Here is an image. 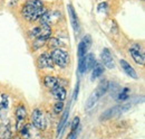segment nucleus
<instances>
[{"mask_svg":"<svg viewBox=\"0 0 145 139\" xmlns=\"http://www.w3.org/2000/svg\"><path fill=\"white\" fill-rule=\"evenodd\" d=\"M78 124H79V118H78V117H75L72 122V131H76Z\"/></svg>","mask_w":145,"mask_h":139,"instance_id":"nucleus-25","label":"nucleus"},{"mask_svg":"<svg viewBox=\"0 0 145 139\" xmlns=\"http://www.w3.org/2000/svg\"><path fill=\"white\" fill-rule=\"evenodd\" d=\"M99 98H101V97L97 94V92L94 91L91 95H89L87 102H86V104H85V109H86V110H91V109H93V108L95 107V104L97 103V101L99 100Z\"/></svg>","mask_w":145,"mask_h":139,"instance_id":"nucleus-12","label":"nucleus"},{"mask_svg":"<svg viewBox=\"0 0 145 139\" xmlns=\"http://www.w3.org/2000/svg\"><path fill=\"white\" fill-rule=\"evenodd\" d=\"M131 104H123V105H116V107H112L108 110H106L105 112L102 113V119L103 120H108L112 118H116L120 117L122 113L126 112L131 109Z\"/></svg>","mask_w":145,"mask_h":139,"instance_id":"nucleus-2","label":"nucleus"},{"mask_svg":"<svg viewBox=\"0 0 145 139\" xmlns=\"http://www.w3.org/2000/svg\"><path fill=\"white\" fill-rule=\"evenodd\" d=\"M52 93H53V97L57 101H64L66 99V90L60 84H58L56 87L52 89Z\"/></svg>","mask_w":145,"mask_h":139,"instance_id":"nucleus-10","label":"nucleus"},{"mask_svg":"<svg viewBox=\"0 0 145 139\" xmlns=\"http://www.w3.org/2000/svg\"><path fill=\"white\" fill-rule=\"evenodd\" d=\"M41 29H42V27H41V26L35 27V28H33V30H30V32H29L28 36H29L30 38H37L39 35L41 34Z\"/></svg>","mask_w":145,"mask_h":139,"instance_id":"nucleus-21","label":"nucleus"},{"mask_svg":"<svg viewBox=\"0 0 145 139\" xmlns=\"http://www.w3.org/2000/svg\"><path fill=\"white\" fill-rule=\"evenodd\" d=\"M16 117H17V121L21 122L24 121L27 117V112H26V108L24 105H18L16 109Z\"/></svg>","mask_w":145,"mask_h":139,"instance_id":"nucleus-16","label":"nucleus"},{"mask_svg":"<svg viewBox=\"0 0 145 139\" xmlns=\"http://www.w3.org/2000/svg\"><path fill=\"white\" fill-rule=\"evenodd\" d=\"M71 139H77V132H76V131H72V137H71Z\"/></svg>","mask_w":145,"mask_h":139,"instance_id":"nucleus-28","label":"nucleus"},{"mask_svg":"<svg viewBox=\"0 0 145 139\" xmlns=\"http://www.w3.org/2000/svg\"><path fill=\"white\" fill-rule=\"evenodd\" d=\"M37 64H38L39 69H52L54 66V62H53L52 55L49 53L41 54L37 60Z\"/></svg>","mask_w":145,"mask_h":139,"instance_id":"nucleus-7","label":"nucleus"},{"mask_svg":"<svg viewBox=\"0 0 145 139\" xmlns=\"http://www.w3.org/2000/svg\"><path fill=\"white\" fill-rule=\"evenodd\" d=\"M129 98V89L128 87H124L117 95V100L118 101H125Z\"/></svg>","mask_w":145,"mask_h":139,"instance_id":"nucleus-18","label":"nucleus"},{"mask_svg":"<svg viewBox=\"0 0 145 139\" xmlns=\"http://www.w3.org/2000/svg\"><path fill=\"white\" fill-rule=\"evenodd\" d=\"M50 55H52V58H53L54 64H56L57 66H59V68H66L68 65L69 56H68V53L67 52H65V51H63L60 48H57V50H54Z\"/></svg>","mask_w":145,"mask_h":139,"instance_id":"nucleus-3","label":"nucleus"},{"mask_svg":"<svg viewBox=\"0 0 145 139\" xmlns=\"http://www.w3.org/2000/svg\"><path fill=\"white\" fill-rule=\"evenodd\" d=\"M7 109H8V99H7V95L3 94L2 95V101L0 103V113H1L2 110L7 111Z\"/></svg>","mask_w":145,"mask_h":139,"instance_id":"nucleus-24","label":"nucleus"},{"mask_svg":"<svg viewBox=\"0 0 145 139\" xmlns=\"http://www.w3.org/2000/svg\"><path fill=\"white\" fill-rule=\"evenodd\" d=\"M129 53H131L133 60H134L137 64H140V65H144L145 55H144V52L141 50L140 44H133L132 47L129 48Z\"/></svg>","mask_w":145,"mask_h":139,"instance_id":"nucleus-6","label":"nucleus"},{"mask_svg":"<svg viewBox=\"0 0 145 139\" xmlns=\"http://www.w3.org/2000/svg\"><path fill=\"white\" fill-rule=\"evenodd\" d=\"M44 84L45 87H48V89H54L59 84V80L55 76H50V75H47L44 77Z\"/></svg>","mask_w":145,"mask_h":139,"instance_id":"nucleus-14","label":"nucleus"},{"mask_svg":"<svg viewBox=\"0 0 145 139\" xmlns=\"http://www.w3.org/2000/svg\"><path fill=\"white\" fill-rule=\"evenodd\" d=\"M96 92H97V94L102 98L107 91H108V82L106 81V80H102L101 82H99V84L97 85L96 87V90H95Z\"/></svg>","mask_w":145,"mask_h":139,"instance_id":"nucleus-15","label":"nucleus"},{"mask_svg":"<svg viewBox=\"0 0 145 139\" xmlns=\"http://www.w3.org/2000/svg\"><path fill=\"white\" fill-rule=\"evenodd\" d=\"M67 9H68V13H69V17H71V23L72 25V28H74V32L75 34H79L80 32V26H79V21H78V18L76 16V13L74 10V7L72 5H68L67 6Z\"/></svg>","mask_w":145,"mask_h":139,"instance_id":"nucleus-9","label":"nucleus"},{"mask_svg":"<svg viewBox=\"0 0 145 139\" xmlns=\"http://www.w3.org/2000/svg\"><path fill=\"white\" fill-rule=\"evenodd\" d=\"M96 63V60H95V56L94 54H88V55H85L84 57L79 58V63H78V71L80 73H85L87 71H91L94 65Z\"/></svg>","mask_w":145,"mask_h":139,"instance_id":"nucleus-4","label":"nucleus"},{"mask_svg":"<svg viewBox=\"0 0 145 139\" xmlns=\"http://www.w3.org/2000/svg\"><path fill=\"white\" fill-rule=\"evenodd\" d=\"M49 20H50V14L48 11L44 13L40 17H39V23L41 25H48L49 24Z\"/></svg>","mask_w":145,"mask_h":139,"instance_id":"nucleus-20","label":"nucleus"},{"mask_svg":"<svg viewBox=\"0 0 145 139\" xmlns=\"http://www.w3.org/2000/svg\"><path fill=\"white\" fill-rule=\"evenodd\" d=\"M67 118H68V110H66V111H65V113H64V116H63V118H61V121H60L59 126H58V130H57L58 136H59V134L61 132V129H63V127H64L65 122H66V120H67Z\"/></svg>","mask_w":145,"mask_h":139,"instance_id":"nucleus-22","label":"nucleus"},{"mask_svg":"<svg viewBox=\"0 0 145 139\" xmlns=\"http://www.w3.org/2000/svg\"><path fill=\"white\" fill-rule=\"evenodd\" d=\"M80 42H82V44H83V46H84L85 51H86V52H88V51H89V48H91V35H86V36H84V38H83Z\"/></svg>","mask_w":145,"mask_h":139,"instance_id":"nucleus-19","label":"nucleus"},{"mask_svg":"<svg viewBox=\"0 0 145 139\" xmlns=\"http://www.w3.org/2000/svg\"><path fill=\"white\" fill-rule=\"evenodd\" d=\"M48 46L50 47V48H55V50H57V48H59V47H61V46H65V44L61 42V40H59L58 38H49L48 39Z\"/></svg>","mask_w":145,"mask_h":139,"instance_id":"nucleus-17","label":"nucleus"},{"mask_svg":"<svg viewBox=\"0 0 145 139\" xmlns=\"http://www.w3.org/2000/svg\"><path fill=\"white\" fill-rule=\"evenodd\" d=\"M78 89H79V84L77 83V84H76V89H75V93H74V100H76V97H77V94H78Z\"/></svg>","mask_w":145,"mask_h":139,"instance_id":"nucleus-27","label":"nucleus"},{"mask_svg":"<svg viewBox=\"0 0 145 139\" xmlns=\"http://www.w3.org/2000/svg\"><path fill=\"white\" fill-rule=\"evenodd\" d=\"M121 66H122V69L123 71L126 73L128 76H131V77H133V79H137L138 77V75H137V73H136V71L133 69L132 66H131V64L129 63H127L125 60H121Z\"/></svg>","mask_w":145,"mask_h":139,"instance_id":"nucleus-11","label":"nucleus"},{"mask_svg":"<svg viewBox=\"0 0 145 139\" xmlns=\"http://www.w3.org/2000/svg\"><path fill=\"white\" fill-rule=\"evenodd\" d=\"M31 121H33V124L34 127L38 129V130H45L46 129V118L42 113L41 110L39 109H35L31 113Z\"/></svg>","mask_w":145,"mask_h":139,"instance_id":"nucleus-5","label":"nucleus"},{"mask_svg":"<svg viewBox=\"0 0 145 139\" xmlns=\"http://www.w3.org/2000/svg\"><path fill=\"white\" fill-rule=\"evenodd\" d=\"M3 137H2V139H11V131H10V128L8 127L7 128V130L3 132Z\"/></svg>","mask_w":145,"mask_h":139,"instance_id":"nucleus-26","label":"nucleus"},{"mask_svg":"<svg viewBox=\"0 0 145 139\" xmlns=\"http://www.w3.org/2000/svg\"><path fill=\"white\" fill-rule=\"evenodd\" d=\"M46 11L47 10L44 8L42 2L40 0H28L22 7L21 14L25 19L29 21H35Z\"/></svg>","mask_w":145,"mask_h":139,"instance_id":"nucleus-1","label":"nucleus"},{"mask_svg":"<svg viewBox=\"0 0 145 139\" xmlns=\"http://www.w3.org/2000/svg\"><path fill=\"white\" fill-rule=\"evenodd\" d=\"M101 60L104 64L105 68L112 70L115 68V64H114V60H113V56L110 54V51L108 48H104L102 51V54H101Z\"/></svg>","mask_w":145,"mask_h":139,"instance_id":"nucleus-8","label":"nucleus"},{"mask_svg":"<svg viewBox=\"0 0 145 139\" xmlns=\"http://www.w3.org/2000/svg\"><path fill=\"white\" fill-rule=\"evenodd\" d=\"M63 110H64V103H63V101H57L54 104V113L59 115Z\"/></svg>","mask_w":145,"mask_h":139,"instance_id":"nucleus-23","label":"nucleus"},{"mask_svg":"<svg viewBox=\"0 0 145 139\" xmlns=\"http://www.w3.org/2000/svg\"><path fill=\"white\" fill-rule=\"evenodd\" d=\"M104 72V65L101 64V63H95L94 68H93V71H91V80L94 81L96 80L98 76H101Z\"/></svg>","mask_w":145,"mask_h":139,"instance_id":"nucleus-13","label":"nucleus"}]
</instances>
